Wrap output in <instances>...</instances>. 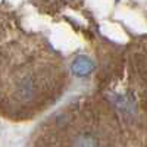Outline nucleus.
I'll use <instances>...</instances> for the list:
<instances>
[{
  "mask_svg": "<svg viewBox=\"0 0 147 147\" xmlns=\"http://www.w3.org/2000/svg\"><path fill=\"white\" fill-rule=\"evenodd\" d=\"M93 69V63L88 59L85 57H78L75 59V62L72 63V71L77 74V75H87Z\"/></svg>",
  "mask_w": 147,
  "mask_h": 147,
  "instance_id": "1",
  "label": "nucleus"
},
{
  "mask_svg": "<svg viewBox=\"0 0 147 147\" xmlns=\"http://www.w3.org/2000/svg\"><path fill=\"white\" fill-rule=\"evenodd\" d=\"M19 97H22V99H30V97L32 96V81L30 78H25V80H22L21 84H19Z\"/></svg>",
  "mask_w": 147,
  "mask_h": 147,
  "instance_id": "2",
  "label": "nucleus"
},
{
  "mask_svg": "<svg viewBox=\"0 0 147 147\" xmlns=\"http://www.w3.org/2000/svg\"><path fill=\"white\" fill-rule=\"evenodd\" d=\"M74 144H75V146H97L99 143H97L91 136L87 134V136H80L75 141H74Z\"/></svg>",
  "mask_w": 147,
  "mask_h": 147,
  "instance_id": "3",
  "label": "nucleus"
}]
</instances>
